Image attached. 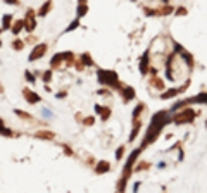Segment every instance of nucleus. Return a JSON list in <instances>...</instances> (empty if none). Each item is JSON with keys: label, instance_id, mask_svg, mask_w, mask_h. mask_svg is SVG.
Segmentation results:
<instances>
[{"label": "nucleus", "instance_id": "nucleus-1", "mask_svg": "<svg viewBox=\"0 0 207 193\" xmlns=\"http://www.w3.org/2000/svg\"><path fill=\"white\" fill-rule=\"evenodd\" d=\"M98 78H100L102 85H112L114 88H121L116 73H112V71H98Z\"/></svg>", "mask_w": 207, "mask_h": 193}, {"label": "nucleus", "instance_id": "nucleus-2", "mask_svg": "<svg viewBox=\"0 0 207 193\" xmlns=\"http://www.w3.org/2000/svg\"><path fill=\"white\" fill-rule=\"evenodd\" d=\"M193 117H195V112H193L192 109H185L181 114H178V116H174L172 117V121L174 123H178V124H181V123H190V121H193Z\"/></svg>", "mask_w": 207, "mask_h": 193}, {"label": "nucleus", "instance_id": "nucleus-3", "mask_svg": "<svg viewBox=\"0 0 207 193\" xmlns=\"http://www.w3.org/2000/svg\"><path fill=\"white\" fill-rule=\"evenodd\" d=\"M45 50H47V45H38V47L33 48V52L29 55V61H36V59H40L41 55L45 54Z\"/></svg>", "mask_w": 207, "mask_h": 193}, {"label": "nucleus", "instance_id": "nucleus-4", "mask_svg": "<svg viewBox=\"0 0 207 193\" xmlns=\"http://www.w3.org/2000/svg\"><path fill=\"white\" fill-rule=\"evenodd\" d=\"M24 95H26V100H28L29 103L40 102V96L36 95V93H33V91H29V90H24Z\"/></svg>", "mask_w": 207, "mask_h": 193}, {"label": "nucleus", "instance_id": "nucleus-5", "mask_svg": "<svg viewBox=\"0 0 207 193\" xmlns=\"http://www.w3.org/2000/svg\"><path fill=\"white\" fill-rule=\"evenodd\" d=\"M123 96L126 98V100H130V98H135V90L130 88V86H126V88L123 90Z\"/></svg>", "mask_w": 207, "mask_h": 193}, {"label": "nucleus", "instance_id": "nucleus-6", "mask_svg": "<svg viewBox=\"0 0 207 193\" xmlns=\"http://www.w3.org/2000/svg\"><path fill=\"white\" fill-rule=\"evenodd\" d=\"M95 171L98 172V174H102V172H107V171H109V162H100V164H98V167H97Z\"/></svg>", "mask_w": 207, "mask_h": 193}, {"label": "nucleus", "instance_id": "nucleus-7", "mask_svg": "<svg viewBox=\"0 0 207 193\" xmlns=\"http://www.w3.org/2000/svg\"><path fill=\"white\" fill-rule=\"evenodd\" d=\"M179 91H181V90H169V91H166L164 95H162V98H171V96H174V95H178Z\"/></svg>", "mask_w": 207, "mask_h": 193}, {"label": "nucleus", "instance_id": "nucleus-8", "mask_svg": "<svg viewBox=\"0 0 207 193\" xmlns=\"http://www.w3.org/2000/svg\"><path fill=\"white\" fill-rule=\"evenodd\" d=\"M22 26H24V22H22V21H17V22H16V24H14V28H12V31L16 34L19 33L21 29H22Z\"/></svg>", "mask_w": 207, "mask_h": 193}, {"label": "nucleus", "instance_id": "nucleus-9", "mask_svg": "<svg viewBox=\"0 0 207 193\" xmlns=\"http://www.w3.org/2000/svg\"><path fill=\"white\" fill-rule=\"evenodd\" d=\"M142 110H143V103H140L136 109H135V112H133V119H136V117L142 114Z\"/></svg>", "mask_w": 207, "mask_h": 193}, {"label": "nucleus", "instance_id": "nucleus-10", "mask_svg": "<svg viewBox=\"0 0 207 193\" xmlns=\"http://www.w3.org/2000/svg\"><path fill=\"white\" fill-rule=\"evenodd\" d=\"M10 21H12L10 16H5V17H4V29H7V28L10 26Z\"/></svg>", "mask_w": 207, "mask_h": 193}, {"label": "nucleus", "instance_id": "nucleus-11", "mask_svg": "<svg viewBox=\"0 0 207 193\" xmlns=\"http://www.w3.org/2000/svg\"><path fill=\"white\" fill-rule=\"evenodd\" d=\"M48 9H50V2H47V4L40 9V16H45V12H47Z\"/></svg>", "mask_w": 207, "mask_h": 193}, {"label": "nucleus", "instance_id": "nucleus-12", "mask_svg": "<svg viewBox=\"0 0 207 193\" xmlns=\"http://www.w3.org/2000/svg\"><path fill=\"white\" fill-rule=\"evenodd\" d=\"M123 150H124V148L121 147V148H119V150L116 152V159H121V157H123Z\"/></svg>", "mask_w": 207, "mask_h": 193}, {"label": "nucleus", "instance_id": "nucleus-13", "mask_svg": "<svg viewBox=\"0 0 207 193\" xmlns=\"http://www.w3.org/2000/svg\"><path fill=\"white\" fill-rule=\"evenodd\" d=\"M14 48H16V50L22 48V43H19V40H16V43H14Z\"/></svg>", "mask_w": 207, "mask_h": 193}, {"label": "nucleus", "instance_id": "nucleus-14", "mask_svg": "<svg viewBox=\"0 0 207 193\" xmlns=\"http://www.w3.org/2000/svg\"><path fill=\"white\" fill-rule=\"evenodd\" d=\"M85 12H86V7L81 5V7H80V16H85Z\"/></svg>", "mask_w": 207, "mask_h": 193}, {"label": "nucleus", "instance_id": "nucleus-15", "mask_svg": "<svg viewBox=\"0 0 207 193\" xmlns=\"http://www.w3.org/2000/svg\"><path fill=\"white\" fill-rule=\"evenodd\" d=\"M76 26H78V21H74V22H73V24H71V26L68 28V31H71V29H74Z\"/></svg>", "mask_w": 207, "mask_h": 193}, {"label": "nucleus", "instance_id": "nucleus-16", "mask_svg": "<svg viewBox=\"0 0 207 193\" xmlns=\"http://www.w3.org/2000/svg\"><path fill=\"white\" fill-rule=\"evenodd\" d=\"M43 79H45V81H48V79H50V71H48V73H45V76H43Z\"/></svg>", "mask_w": 207, "mask_h": 193}, {"label": "nucleus", "instance_id": "nucleus-17", "mask_svg": "<svg viewBox=\"0 0 207 193\" xmlns=\"http://www.w3.org/2000/svg\"><path fill=\"white\" fill-rule=\"evenodd\" d=\"M185 12H186L185 9H178V16H185Z\"/></svg>", "mask_w": 207, "mask_h": 193}, {"label": "nucleus", "instance_id": "nucleus-18", "mask_svg": "<svg viewBox=\"0 0 207 193\" xmlns=\"http://www.w3.org/2000/svg\"><path fill=\"white\" fill-rule=\"evenodd\" d=\"M5 2H9V4H16V0H5Z\"/></svg>", "mask_w": 207, "mask_h": 193}]
</instances>
